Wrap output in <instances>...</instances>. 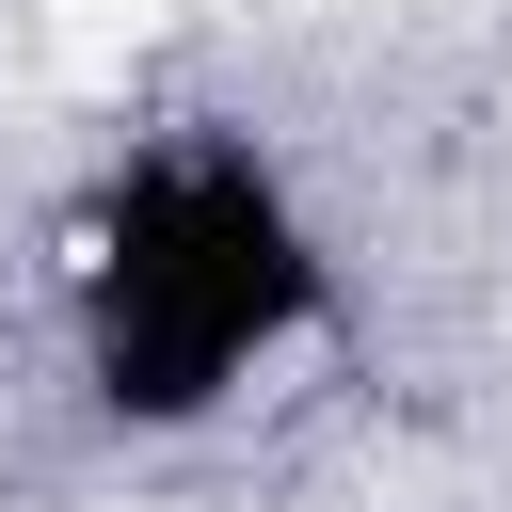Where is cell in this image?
Returning <instances> with one entry per match:
<instances>
[{"label": "cell", "instance_id": "obj_1", "mask_svg": "<svg viewBox=\"0 0 512 512\" xmlns=\"http://www.w3.org/2000/svg\"><path fill=\"white\" fill-rule=\"evenodd\" d=\"M336 304V224L304 160L240 112H160L96 144L48 224V352L112 448H192L256 416L336 336Z\"/></svg>", "mask_w": 512, "mask_h": 512}]
</instances>
